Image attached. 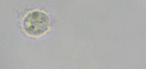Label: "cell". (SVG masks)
I'll return each instance as SVG.
<instances>
[{
	"mask_svg": "<svg viewBox=\"0 0 146 69\" xmlns=\"http://www.w3.org/2000/svg\"><path fill=\"white\" fill-rule=\"evenodd\" d=\"M49 26V18L45 13L35 11L29 13L23 21V27L27 34L40 36L46 32Z\"/></svg>",
	"mask_w": 146,
	"mask_h": 69,
	"instance_id": "1",
	"label": "cell"
}]
</instances>
